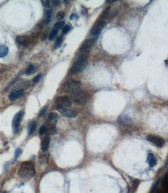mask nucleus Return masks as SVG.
<instances>
[{
  "label": "nucleus",
  "mask_w": 168,
  "mask_h": 193,
  "mask_svg": "<svg viewBox=\"0 0 168 193\" xmlns=\"http://www.w3.org/2000/svg\"><path fill=\"white\" fill-rule=\"evenodd\" d=\"M41 3L44 8H49L50 7V2L49 0H43L41 1Z\"/></svg>",
  "instance_id": "bb28decb"
},
{
  "label": "nucleus",
  "mask_w": 168,
  "mask_h": 193,
  "mask_svg": "<svg viewBox=\"0 0 168 193\" xmlns=\"http://www.w3.org/2000/svg\"><path fill=\"white\" fill-rule=\"evenodd\" d=\"M71 26L69 25H66L65 26H64L63 28L62 32H63V33L64 34H66L68 32H70V31L71 30Z\"/></svg>",
  "instance_id": "c85d7f7f"
},
{
  "label": "nucleus",
  "mask_w": 168,
  "mask_h": 193,
  "mask_svg": "<svg viewBox=\"0 0 168 193\" xmlns=\"http://www.w3.org/2000/svg\"><path fill=\"white\" fill-rule=\"evenodd\" d=\"M147 140L154 145L157 147H162L165 144V141L162 138L155 135H149L147 138Z\"/></svg>",
  "instance_id": "6e6552de"
},
{
  "label": "nucleus",
  "mask_w": 168,
  "mask_h": 193,
  "mask_svg": "<svg viewBox=\"0 0 168 193\" xmlns=\"http://www.w3.org/2000/svg\"><path fill=\"white\" fill-rule=\"evenodd\" d=\"M58 32H59V30H58L56 29V28H55L53 27V28L52 29V30L51 31L50 33L49 34V40H50V41L53 40L54 39V38L55 37V36H56V35L57 34Z\"/></svg>",
  "instance_id": "a211bd4d"
},
{
  "label": "nucleus",
  "mask_w": 168,
  "mask_h": 193,
  "mask_svg": "<svg viewBox=\"0 0 168 193\" xmlns=\"http://www.w3.org/2000/svg\"><path fill=\"white\" fill-rule=\"evenodd\" d=\"M50 27H47L46 29L44 31L41 35V41H45L47 39L48 35H49V32L50 31Z\"/></svg>",
  "instance_id": "412c9836"
},
{
  "label": "nucleus",
  "mask_w": 168,
  "mask_h": 193,
  "mask_svg": "<svg viewBox=\"0 0 168 193\" xmlns=\"http://www.w3.org/2000/svg\"><path fill=\"white\" fill-rule=\"evenodd\" d=\"M65 15V12L63 11H60V12H58L57 15H56V20H58V21L61 20L64 18Z\"/></svg>",
  "instance_id": "393cba45"
},
{
  "label": "nucleus",
  "mask_w": 168,
  "mask_h": 193,
  "mask_svg": "<svg viewBox=\"0 0 168 193\" xmlns=\"http://www.w3.org/2000/svg\"><path fill=\"white\" fill-rule=\"evenodd\" d=\"M0 193H5L4 192H0Z\"/></svg>",
  "instance_id": "58836bf2"
},
{
  "label": "nucleus",
  "mask_w": 168,
  "mask_h": 193,
  "mask_svg": "<svg viewBox=\"0 0 168 193\" xmlns=\"http://www.w3.org/2000/svg\"><path fill=\"white\" fill-rule=\"evenodd\" d=\"M35 66H34L33 64H30L29 66L28 67V68L26 69V74L27 75H30L35 72Z\"/></svg>",
  "instance_id": "f3484780"
},
{
  "label": "nucleus",
  "mask_w": 168,
  "mask_h": 193,
  "mask_svg": "<svg viewBox=\"0 0 168 193\" xmlns=\"http://www.w3.org/2000/svg\"><path fill=\"white\" fill-rule=\"evenodd\" d=\"M49 117L51 120H56L58 118V115L55 113H51L49 114Z\"/></svg>",
  "instance_id": "c756f323"
},
{
  "label": "nucleus",
  "mask_w": 168,
  "mask_h": 193,
  "mask_svg": "<svg viewBox=\"0 0 168 193\" xmlns=\"http://www.w3.org/2000/svg\"><path fill=\"white\" fill-rule=\"evenodd\" d=\"M24 94V90L23 89L19 90H14L11 92L9 96V99L11 101L15 100L21 97Z\"/></svg>",
  "instance_id": "f8f14e48"
},
{
  "label": "nucleus",
  "mask_w": 168,
  "mask_h": 193,
  "mask_svg": "<svg viewBox=\"0 0 168 193\" xmlns=\"http://www.w3.org/2000/svg\"><path fill=\"white\" fill-rule=\"evenodd\" d=\"M165 63H166V66H167V60H166V61H165Z\"/></svg>",
  "instance_id": "4c0bfd02"
},
{
  "label": "nucleus",
  "mask_w": 168,
  "mask_h": 193,
  "mask_svg": "<svg viewBox=\"0 0 168 193\" xmlns=\"http://www.w3.org/2000/svg\"><path fill=\"white\" fill-rule=\"evenodd\" d=\"M147 162L150 167H153L157 164V160L154 155L152 153H149L147 155Z\"/></svg>",
  "instance_id": "4468645a"
},
{
  "label": "nucleus",
  "mask_w": 168,
  "mask_h": 193,
  "mask_svg": "<svg viewBox=\"0 0 168 193\" xmlns=\"http://www.w3.org/2000/svg\"><path fill=\"white\" fill-rule=\"evenodd\" d=\"M24 115V112L21 111L15 114L12 119V127L14 134H16L19 131L20 125L21 122Z\"/></svg>",
  "instance_id": "39448f33"
},
{
  "label": "nucleus",
  "mask_w": 168,
  "mask_h": 193,
  "mask_svg": "<svg viewBox=\"0 0 168 193\" xmlns=\"http://www.w3.org/2000/svg\"><path fill=\"white\" fill-rule=\"evenodd\" d=\"M88 53H83L80 55L79 59L74 63L71 68V72L73 74L79 73L85 69L87 66Z\"/></svg>",
  "instance_id": "f03ea898"
},
{
  "label": "nucleus",
  "mask_w": 168,
  "mask_h": 193,
  "mask_svg": "<svg viewBox=\"0 0 168 193\" xmlns=\"http://www.w3.org/2000/svg\"><path fill=\"white\" fill-rule=\"evenodd\" d=\"M9 48L5 45L0 46V58H3L8 55Z\"/></svg>",
  "instance_id": "dca6fc26"
},
{
  "label": "nucleus",
  "mask_w": 168,
  "mask_h": 193,
  "mask_svg": "<svg viewBox=\"0 0 168 193\" xmlns=\"http://www.w3.org/2000/svg\"><path fill=\"white\" fill-rule=\"evenodd\" d=\"M81 82L79 81H76L71 79L66 82L63 87V89L65 92L71 93L79 89Z\"/></svg>",
  "instance_id": "20e7f679"
},
{
  "label": "nucleus",
  "mask_w": 168,
  "mask_h": 193,
  "mask_svg": "<svg viewBox=\"0 0 168 193\" xmlns=\"http://www.w3.org/2000/svg\"><path fill=\"white\" fill-rule=\"evenodd\" d=\"M68 1H64V3H65V5H67V4H68L67 3H68Z\"/></svg>",
  "instance_id": "e433bc0d"
},
{
  "label": "nucleus",
  "mask_w": 168,
  "mask_h": 193,
  "mask_svg": "<svg viewBox=\"0 0 168 193\" xmlns=\"http://www.w3.org/2000/svg\"><path fill=\"white\" fill-rule=\"evenodd\" d=\"M36 122H32V123H31L30 125L29 126V131H28L29 135H32L35 132V130L36 129Z\"/></svg>",
  "instance_id": "6ab92c4d"
},
{
  "label": "nucleus",
  "mask_w": 168,
  "mask_h": 193,
  "mask_svg": "<svg viewBox=\"0 0 168 193\" xmlns=\"http://www.w3.org/2000/svg\"><path fill=\"white\" fill-rule=\"evenodd\" d=\"M95 42L96 40L95 39L86 40L79 49L80 52H84V53H88L89 51V49H90L93 46H94Z\"/></svg>",
  "instance_id": "1a4fd4ad"
},
{
  "label": "nucleus",
  "mask_w": 168,
  "mask_h": 193,
  "mask_svg": "<svg viewBox=\"0 0 168 193\" xmlns=\"http://www.w3.org/2000/svg\"><path fill=\"white\" fill-rule=\"evenodd\" d=\"M35 166L30 161H25L22 163L18 170V175L25 179H29L35 175Z\"/></svg>",
  "instance_id": "f257e3e1"
},
{
  "label": "nucleus",
  "mask_w": 168,
  "mask_h": 193,
  "mask_svg": "<svg viewBox=\"0 0 168 193\" xmlns=\"http://www.w3.org/2000/svg\"><path fill=\"white\" fill-rule=\"evenodd\" d=\"M50 142V137L47 134L44 137L41 143V149L44 152H46L49 149Z\"/></svg>",
  "instance_id": "ddd939ff"
},
{
  "label": "nucleus",
  "mask_w": 168,
  "mask_h": 193,
  "mask_svg": "<svg viewBox=\"0 0 168 193\" xmlns=\"http://www.w3.org/2000/svg\"><path fill=\"white\" fill-rule=\"evenodd\" d=\"M78 18V16L75 14H71L70 17V20H73V19H74V18Z\"/></svg>",
  "instance_id": "c9c22d12"
},
{
  "label": "nucleus",
  "mask_w": 168,
  "mask_h": 193,
  "mask_svg": "<svg viewBox=\"0 0 168 193\" xmlns=\"http://www.w3.org/2000/svg\"><path fill=\"white\" fill-rule=\"evenodd\" d=\"M159 181H157L156 183L153 185L152 188V190H151L150 193H155V191H156V189L157 188L158 185V184H159Z\"/></svg>",
  "instance_id": "72a5a7b5"
},
{
  "label": "nucleus",
  "mask_w": 168,
  "mask_h": 193,
  "mask_svg": "<svg viewBox=\"0 0 168 193\" xmlns=\"http://www.w3.org/2000/svg\"><path fill=\"white\" fill-rule=\"evenodd\" d=\"M105 25H106V22L104 20H101L99 21L91 29L90 31L91 34L94 36L99 35Z\"/></svg>",
  "instance_id": "9d476101"
},
{
  "label": "nucleus",
  "mask_w": 168,
  "mask_h": 193,
  "mask_svg": "<svg viewBox=\"0 0 168 193\" xmlns=\"http://www.w3.org/2000/svg\"><path fill=\"white\" fill-rule=\"evenodd\" d=\"M57 109L60 113L62 116L65 117L73 118L76 117L77 115V112L71 106H63L57 105Z\"/></svg>",
  "instance_id": "423d86ee"
},
{
  "label": "nucleus",
  "mask_w": 168,
  "mask_h": 193,
  "mask_svg": "<svg viewBox=\"0 0 168 193\" xmlns=\"http://www.w3.org/2000/svg\"><path fill=\"white\" fill-rule=\"evenodd\" d=\"M71 98L74 103L78 105H84L87 103V96L85 92L79 90L71 93Z\"/></svg>",
  "instance_id": "7ed1b4c3"
},
{
  "label": "nucleus",
  "mask_w": 168,
  "mask_h": 193,
  "mask_svg": "<svg viewBox=\"0 0 168 193\" xmlns=\"http://www.w3.org/2000/svg\"><path fill=\"white\" fill-rule=\"evenodd\" d=\"M64 25H65V21H60V22L55 23L54 26H53V27L56 28V29H57L59 31L64 27Z\"/></svg>",
  "instance_id": "b1692460"
},
{
  "label": "nucleus",
  "mask_w": 168,
  "mask_h": 193,
  "mask_svg": "<svg viewBox=\"0 0 168 193\" xmlns=\"http://www.w3.org/2000/svg\"><path fill=\"white\" fill-rule=\"evenodd\" d=\"M57 105L67 107L71 106V99L67 96H61L60 97L58 98L57 99Z\"/></svg>",
  "instance_id": "9b49d317"
},
{
  "label": "nucleus",
  "mask_w": 168,
  "mask_h": 193,
  "mask_svg": "<svg viewBox=\"0 0 168 193\" xmlns=\"http://www.w3.org/2000/svg\"><path fill=\"white\" fill-rule=\"evenodd\" d=\"M52 9L47 11L46 13V24L49 25L51 20Z\"/></svg>",
  "instance_id": "aec40b11"
},
{
  "label": "nucleus",
  "mask_w": 168,
  "mask_h": 193,
  "mask_svg": "<svg viewBox=\"0 0 168 193\" xmlns=\"http://www.w3.org/2000/svg\"><path fill=\"white\" fill-rule=\"evenodd\" d=\"M22 153V150L21 149H17L15 151V157H14V160H15L18 158V157H19L20 155H21Z\"/></svg>",
  "instance_id": "473e14b6"
},
{
  "label": "nucleus",
  "mask_w": 168,
  "mask_h": 193,
  "mask_svg": "<svg viewBox=\"0 0 168 193\" xmlns=\"http://www.w3.org/2000/svg\"><path fill=\"white\" fill-rule=\"evenodd\" d=\"M49 160V154L46 153H44V154H41L39 157V160L41 164H46L47 163Z\"/></svg>",
  "instance_id": "2eb2a0df"
},
{
  "label": "nucleus",
  "mask_w": 168,
  "mask_h": 193,
  "mask_svg": "<svg viewBox=\"0 0 168 193\" xmlns=\"http://www.w3.org/2000/svg\"><path fill=\"white\" fill-rule=\"evenodd\" d=\"M51 3L52 5H53V6L57 7L59 6L60 2V1L56 0V1H52Z\"/></svg>",
  "instance_id": "f704fd0d"
},
{
  "label": "nucleus",
  "mask_w": 168,
  "mask_h": 193,
  "mask_svg": "<svg viewBox=\"0 0 168 193\" xmlns=\"http://www.w3.org/2000/svg\"><path fill=\"white\" fill-rule=\"evenodd\" d=\"M47 108H48L47 106H44V107H43L38 115V117H42L46 113V111H47Z\"/></svg>",
  "instance_id": "2f4dec72"
},
{
  "label": "nucleus",
  "mask_w": 168,
  "mask_h": 193,
  "mask_svg": "<svg viewBox=\"0 0 168 193\" xmlns=\"http://www.w3.org/2000/svg\"><path fill=\"white\" fill-rule=\"evenodd\" d=\"M47 128L46 127V126L44 125L41 126V127L39 129V133L40 135H44L46 134V133L47 132Z\"/></svg>",
  "instance_id": "7c9ffc66"
},
{
  "label": "nucleus",
  "mask_w": 168,
  "mask_h": 193,
  "mask_svg": "<svg viewBox=\"0 0 168 193\" xmlns=\"http://www.w3.org/2000/svg\"><path fill=\"white\" fill-rule=\"evenodd\" d=\"M30 38L27 35H19L16 37L15 40L16 44L20 49L28 47L30 44Z\"/></svg>",
  "instance_id": "0eeeda50"
},
{
  "label": "nucleus",
  "mask_w": 168,
  "mask_h": 193,
  "mask_svg": "<svg viewBox=\"0 0 168 193\" xmlns=\"http://www.w3.org/2000/svg\"><path fill=\"white\" fill-rule=\"evenodd\" d=\"M49 126V131L51 135H55L56 133V126L55 123L50 124Z\"/></svg>",
  "instance_id": "5701e85b"
},
{
  "label": "nucleus",
  "mask_w": 168,
  "mask_h": 193,
  "mask_svg": "<svg viewBox=\"0 0 168 193\" xmlns=\"http://www.w3.org/2000/svg\"><path fill=\"white\" fill-rule=\"evenodd\" d=\"M41 77H42V74L41 73L38 74L37 75L34 77L33 79V82L34 83H38V82H39V80H41Z\"/></svg>",
  "instance_id": "cd10ccee"
},
{
  "label": "nucleus",
  "mask_w": 168,
  "mask_h": 193,
  "mask_svg": "<svg viewBox=\"0 0 168 193\" xmlns=\"http://www.w3.org/2000/svg\"><path fill=\"white\" fill-rule=\"evenodd\" d=\"M110 9H111L110 7H108V8H107L106 9H105L104 12H103V14H102V17L103 19H105V18H107V17H109Z\"/></svg>",
  "instance_id": "a878e982"
},
{
  "label": "nucleus",
  "mask_w": 168,
  "mask_h": 193,
  "mask_svg": "<svg viewBox=\"0 0 168 193\" xmlns=\"http://www.w3.org/2000/svg\"><path fill=\"white\" fill-rule=\"evenodd\" d=\"M63 41V37L60 36L57 39L55 43L54 48L55 49H57L58 48L60 47L61 45H62V42Z\"/></svg>",
  "instance_id": "4be33fe9"
}]
</instances>
